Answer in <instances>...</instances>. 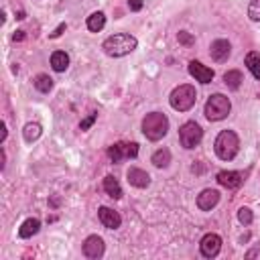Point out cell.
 <instances>
[{
    "instance_id": "obj_1",
    "label": "cell",
    "mask_w": 260,
    "mask_h": 260,
    "mask_svg": "<svg viewBox=\"0 0 260 260\" xmlns=\"http://www.w3.org/2000/svg\"><path fill=\"white\" fill-rule=\"evenodd\" d=\"M136 47H138L136 37H132L128 32H116V35L108 37L102 45L104 53L110 55V57H124V55L132 53Z\"/></svg>"
},
{
    "instance_id": "obj_2",
    "label": "cell",
    "mask_w": 260,
    "mask_h": 260,
    "mask_svg": "<svg viewBox=\"0 0 260 260\" xmlns=\"http://www.w3.org/2000/svg\"><path fill=\"white\" fill-rule=\"evenodd\" d=\"M169 132V118L162 112H150L142 118V134L148 140H160Z\"/></svg>"
},
{
    "instance_id": "obj_3",
    "label": "cell",
    "mask_w": 260,
    "mask_h": 260,
    "mask_svg": "<svg viewBox=\"0 0 260 260\" xmlns=\"http://www.w3.org/2000/svg\"><path fill=\"white\" fill-rule=\"evenodd\" d=\"M213 150L221 160H232L240 150V138L234 130H221L213 142Z\"/></svg>"
},
{
    "instance_id": "obj_4",
    "label": "cell",
    "mask_w": 260,
    "mask_h": 260,
    "mask_svg": "<svg viewBox=\"0 0 260 260\" xmlns=\"http://www.w3.org/2000/svg\"><path fill=\"white\" fill-rule=\"evenodd\" d=\"M230 110H232L230 98L223 95V93H213V95L207 98L205 108H203V114H205V118H207L209 122H219V120L228 118Z\"/></svg>"
},
{
    "instance_id": "obj_5",
    "label": "cell",
    "mask_w": 260,
    "mask_h": 260,
    "mask_svg": "<svg viewBox=\"0 0 260 260\" xmlns=\"http://www.w3.org/2000/svg\"><path fill=\"white\" fill-rule=\"evenodd\" d=\"M195 100H197V91L193 85L189 83H183V85H177L171 95H169V102H171V108L177 110V112H189L193 106H195Z\"/></svg>"
},
{
    "instance_id": "obj_6",
    "label": "cell",
    "mask_w": 260,
    "mask_h": 260,
    "mask_svg": "<svg viewBox=\"0 0 260 260\" xmlns=\"http://www.w3.org/2000/svg\"><path fill=\"white\" fill-rule=\"evenodd\" d=\"M201 138H203V130H201V126H199L197 122H193V120H191V122H185V124L179 128V140H181V146L187 148V150L199 146Z\"/></svg>"
},
{
    "instance_id": "obj_7",
    "label": "cell",
    "mask_w": 260,
    "mask_h": 260,
    "mask_svg": "<svg viewBox=\"0 0 260 260\" xmlns=\"http://www.w3.org/2000/svg\"><path fill=\"white\" fill-rule=\"evenodd\" d=\"M138 154V144L136 142H118L108 148V156L112 162H120L122 158H134Z\"/></svg>"
},
{
    "instance_id": "obj_8",
    "label": "cell",
    "mask_w": 260,
    "mask_h": 260,
    "mask_svg": "<svg viewBox=\"0 0 260 260\" xmlns=\"http://www.w3.org/2000/svg\"><path fill=\"white\" fill-rule=\"evenodd\" d=\"M81 250H83V256H85V258L98 260V258L104 256V252H106V244H104V240H102L100 236H87V238L83 240Z\"/></svg>"
},
{
    "instance_id": "obj_9",
    "label": "cell",
    "mask_w": 260,
    "mask_h": 260,
    "mask_svg": "<svg viewBox=\"0 0 260 260\" xmlns=\"http://www.w3.org/2000/svg\"><path fill=\"white\" fill-rule=\"evenodd\" d=\"M199 250L205 258H215L221 250V238L217 234H205L199 242Z\"/></svg>"
},
{
    "instance_id": "obj_10",
    "label": "cell",
    "mask_w": 260,
    "mask_h": 260,
    "mask_svg": "<svg viewBox=\"0 0 260 260\" xmlns=\"http://www.w3.org/2000/svg\"><path fill=\"white\" fill-rule=\"evenodd\" d=\"M230 53H232V47H230V43H228L225 39H215V41L211 43V47H209V55H211V59H213L215 63L228 61Z\"/></svg>"
},
{
    "instance_id": "obj_11",
    "label": "cell",
    "mask_w": 260,
    "mask_h": 260,
    "mask_svg": "<svg viewBox=\"0 0 260 260\" xmlns=\"http://www.w3.org/2000/svg\"><path fill=\"white\" fill-rule=\"evenodd\" d=\"M189 73H191V75L195 77V81H199V83H211L213 77H215L213 69L205 67L201 61H191V63H189Z\"/></svg>"
},
{
    "instance_id": "obj_12",
    "label": "cell",
    "mask_w": 260,
    "mask_h": 260,
    "mask_svg": "<svg viewBox=\"0 0 260 260\" xmlns=\"http://www.w3.org/2000/svg\"><path fill=\"white\" fill-rule=\"evenodd\" d=\"M98 217H100L102 225H104V228H108V230H118V228H120V223H122L120 213H118V211H114L112 207H106V205L98 209Z\"/></svg>"
},
{
    "instance_id": "obj_13",
    "label": "cell",
    "mask_w": 260,
    "mask_h": 260,
    "mask_svg": "<svg viewBox=\"0 0 260 260\" xmlns=\"http://www.w3.org/2000/svg\"><path fill=\"white\" fill-rule=\"evenodd\" d=\"M219 203V191L217 189H203L197 195V207L201 211H209Z\"/></svg>"
},
{
    "instance_id": "obj_14",
    "label": "cell",
    "mask_w": 260,
    "mask_h": 260,
    "mask_svg": "<svg viewBox=\"0 0 260 260\" xmlns=\"http://www.w3.org/2000/svg\"><path fill=\"white\" fill-rule=\"evenodd\" d=\"M126 177H128V183H130L132 187L146 189V187L150 185V175H148L146 171L138 169V167H130L128 173H126Z\"/></svg>"
},
{
    "instance_id": "obj_15",
    "label": "cell",
    "mask_w": 260,
    "mask_h": 260,
    "mask_svg": "<svg viewBox=\"0 0 260 260\" xmlns=\"http://www.w3.org/2000/svg\"><path fill=\"white\" fill-rule=\"evenodd\" d=\"M217 183L225 189H238L244 183V177L238 171H219L217 173Z\"/></svg>"
},
{
    "instance_id": "obj_16",
    "label": "cell",
    "mask_w": 260,
    "mask_h": 260,
    "mask_svg": "<svg viewBox=\"0 0 260 260\" xmlns=\"http://www.w3.org/2000/svg\"><path fill=\"white\" fill-rule=\"evenodd\" d=\"M51 67L57 71V73H63L67 67H69V55L65 51H53L51 53Z\"/></svg>"
},
{
    "instance_id": "obj_17",
    "label": "cell",
    "mask_w": 260,
    "mask_h": 260,
    "mask_svg": "<svg viewBox=\"0 0 260 260\" xmlns=\"http://www.w3.org/2000/svg\"><path fill=\"white\" fill-rule=\"evenodd\" d=\"M39 228H41V221L37 219V217H28V219H24L22 221V225L18 228V236L20 238H32L37 232H39Z\"/></svg>"
},
{
    "instance_id": "obj_18",
    "label": "cell",
    "mask_w": 260,
    "mask_h": 260,
    "mask_svg": "<svg viewBox=\"0 0 260 260\" xmlns=\"http://www.w3.org/2000/svg\"><path fill=\"white\" fill-rule=\"evenodd\" d=\"M104 191H106L108 197H112V199H120V197H122V187H120L118 179L112 177V175L104 177Z\"/></svg>"
},
{
    "instance_id": "obj_19",
    "label": "cell",
    "mask_w": 260,
    "mask_h": 260,
    "mask_svg": "<svg viewBox=\"0 0 260 260\" xmlns=\"http://www.w3.org/2000/svg\"><path fill=\"white\" fill-rule=\"evenodd\" d=\"M41 134H43V128H41L39 122H28V124H24V128H22V136H24V140H26L28 144L35 142V140H39Z\"/></svg>"
},
{
    "instance_id": "obj_20",
    "label": "cell",
    "mask_w": 260,
    "mask_h": 260,
    "mask_svg": "<svg viewBox=\"0 0 260 260\" xmlns=\"http://www.w3.org/2000/svg\"><path fill=\"white\" fill-rule=\"evenodd\" d=\"M85 24H87V28H89L91 32H100V30L106 26V14L100 12V10H98V12H91V14L87 16V22H85Z\"/></svg>"
},
{
    "instance_id": "obj_21",
    "label": "cell",
    "mask_w": 260,
    "mask_h": 260,
    "mask_svg": "<svg viewBox=\"0 0 260 260\" xmlns=\"http://www.w3.org/2000/svg\"><path fill=\"white\" fill-rule=\"evenodd\" d=\"M244 63H246V67L250 69V73H252L256 79H260V53H258V51H250V53L246 55Z\"/></svg>"
},
{
    "instance_id": "obj_22",
    "label": "cell",
    "mask_w": 260,
    "mask_h": 260,
    "mask_svg": "<svg viewBox=\"0 0 260 260\" xmlns=\"http://www.w3.org/2000/svg\"><path fill=\"white\" fill-rule=\"evenodd\" d=\"M242 81H244V77H242V73H240L238 69H230V71L223 73V83H225L230 89H240Z\"/></svg>"
},
{
    "instance_id": "obj_23",
    "label": "cell",
    "mask_w": 260,
    "mask_h": 260,
    "mask_svg": "<svg viewBox=\"0 0 260 260\" xmlns=\"http://www.w3.org/2000/svg\"><path fill=\"white\" fill-rule=\"evenodd\" d=\"M169 162H171V150L169 148H158L152 154V165L156 169H165V167H169Z\"/></svg>"
},
{
    "instance_id": "obj_24",
    "label": "cell",
    "mask_w": 260,
    "mask_h": 260,
    "mask_svg": "<svg viewBox=\"0 0 260 260\" xmlns=\"http://www.w3.org/2000/svg\"><path fill=\"white\" fill-rule=\"evenodd\" d=\"M35 87H37L41 93H49V91L53 89V79H51L49 75L41 73V75L35 77Z\"/></svg>"
},
{
    "instance_id": "obj_25",
    "label": "cell",
    "mask_w": 260,
    "mask_h": 260,
    "mask_svg": "<svg viewBox=\"0 0 260 260\" xmlns=\"http://www.w3.org/2000/svg\"><path fill=\"white\" fill-rule=\"evenodd\" d=\"M248 16L254 22H260V0H250L248 4Z\"/></svg>"
},
{
    "instance_id": "obj_26",
    "label": "cell",
    "mask_w": 260,
    "mask_h": 260,
    "mask_svg": "<svg viewBox=\"0 0 260 260\" xmlns=\"http://www.w3.org/2000/svg\"><path fill=\"white\" fill-rule=\"evenodd\" d=\"M238 219H240V223L250 225V223H252V219H254L252 209H250V207H240V209H238Z\"/></svg>"
},
{
    "instance_id": "obj_27",
    "label": "cell",
    "mask_w": 260,
    "mask_h": 260,
    "mask_svg": "<svg viewBox=\"0 0 260 260\" xmlns=\"http://www.w3.org/2000/svg\"><path fill=\"white\" fill-rule=\"evenodd\" d=\"M177 41L183 45V47H191L195 43V37L189 32V30H179L177 32Z\"/></svg>"
},
{
    "instance_id": "obj_28",
    "label": "cell",
    "mask_w": 260,
    "mask_h": 260,
    "mask_svg": "<svg viewBox=\"0 0 260 260\" xmlns=\"http://www.w3.org/2000/svg\"><path fill=\"white\" fill-rule=\"evenodd\" d=\"M95 120H98V112H91L87 118H83V120L79 122V130H87V128H89V126H91Z\"/></svg>"
},
{
    "instance_id": "obj_29",
    "label": "cell",
    "mask_w": 260,
    "mask_h": 260,
    "mask_svg": "<svg viewBox=\"0 0 260 260\" xmlns=\"http://www.w3.org/2000/svg\"><path fill=\"white\" fill-rule=\"evenodd\" d=\"M142 6H144V0H128V8H130L132 12L142 10Z\"/></svg>"
},
{
    "instance_id": "obj_30",
    "label": "cell",
    "mask_w": 260,
    "mask_h": 260,
    "mask_svg": "<svg viewBox=\"0 0 260 260\" xmlns=\"http://www.w3.org/2000/svg\"><path fill=\"white\" fill-rule=\"evenodd\" d=\"M63 30H65V22H61V24H59V26H57V28H55V30H53L49 37H51V39H57V37H59Z\"/></svg>"
},
{
    "instance_id": "obj_31",
    "label": "cell",
    "mask_w": 260,
    "mask_h": 260,
    "mask_svg": "<svg viewBox=\"0 0 260 260\" xmlns=\"http://www.w3.org/2000/svg\"><path fill=\"white\" fill-rule=\"evenodd\" d=\"M12 39H14V41H22V39H24V30H16V32L12 35Z\"/></svg>"
},
{
    "instance_id": "obj_32",
    "label": "cell",
    "mask_w": 260,
    "mask_h": 260,
    "mask_svg": "<svg viewBox=\"0 0 260 260\" xmlns=\"http://www.w3.org/2000/svg\"><path fill=\"white\" fill-rule=\"evenodd\" d=\"M0 128H2V136H0V140L4 142V140H6V136H8V130H6V124H2Z\"/></svg>"
}]
</instances>
